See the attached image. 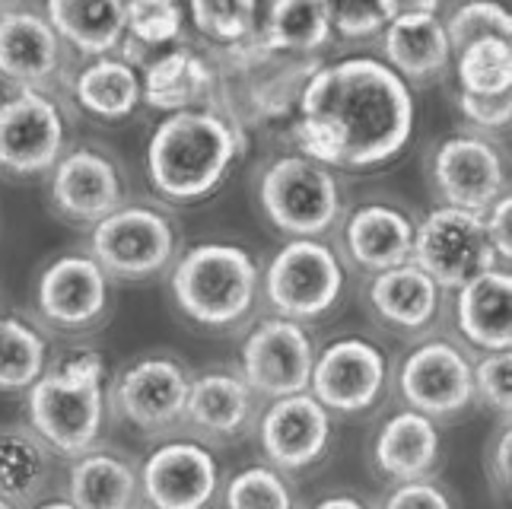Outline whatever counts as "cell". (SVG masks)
I'll list each match as a JSON object with an SVG mask.
<instances>
[{"label": "cell", "mask_w": 512, "mask_h": 509, "mask_svg": "<svg viewBox=\"0 0 512 509\" xmlns=\"http://www.w3.org/2000/svg\"><path fill=\"white\" fill-rule=\"evenodd\" d=\"M411 86L382 58L353 55L319 64L296 96V153L334 169H379L411 144Z\"/></svg>", "instance_id": "1"}, {"label": "cell", "mask_w": 512, "mask_h": 509, "mask_svg": "<svg viewBox=\"0 0 512 509\" xmlns=\"http://www.w3.org/2000/svg\"><path fill=\"white\" fill-rule=\"evenodd\" d=\"M245 150V128L223 109L166 115L147 144V179L163 201L198 204L217 195Z\"/></svg>", "instance_id": "2"}, {"label": "cell", "mask_w": 512, "mask_h": 509, "mask_svg": "<svg viewBox=\"0 0 512 509\" xmlns=\"http://www.w3.org/2000/svg\"><path fill=\"white\" fill-rule=\"evenodd\" d=\"M169 290L188 322L207 331H233L258 306L261 271L242 245L201 242L175 258Z\"/></svg>", "instance_id": "3"}, {"label": "cell", "mask_w": 512, "mask_h": 509, "mask_svg": "<svg viewBox=\"0 0 512 509\" xmlns=\"http://www.w3.org/2000/svg\"><path fill=\"white\" fill-rule=\"evenodd\" d=\"M105 363L96 350H80L48 366L29 389V430L51 449L80 459L93 452L105 427Z\"/></svg>", "instance_id": "4"}, {"label": "cell", "mask_w": 512, "mask_h": 509, "mask_svg": "<svg viewBox=\"0 0 512 509\" xmlns=\"http://www.w3.org/2000/svg\"><path fill=\"white\" fill-rule=\"evenodd\" d=\"M264 217L290 239H322L344 214L338 175L303 153H284L258 175Z\"/></svg>", "instance_id": "5"}, {"label": "cell", "mask_w": 512, "mask_h": 509, "mask_svg": "<svg viewBox=\"0 0 512 509\" xmlns=\"http://www.w3.org/2000/svg\"><path fill=\"white\" fill-rule=\"evenodd\" d=\"M261 290L280 319L315 322L344 300L347 268L322 239H290L261 274Z\"/></svg>", "instance_id": "6"}, {"label": "cell", "mask_w": 512, "mask_h": 509, "mask_svg": "<svg viewBox=\"0 0 512 509\" xmlns=\"http://www.w3.org/2000/svg\"><path fill=\"white\" fill-rule=\"evenodd\" d=\"M90 258L115 280H150L172 271L179 233L166 210L153 204H121L99 220L90 236Z\"/></svg>", "instance_id": "7"}, {"label": "cell", "mask_w": 512, "mask_h": 509, "mask_svg": "<svg viewBox=\"0 0 512 509\" xmlns=\"http://www.w3.org/2000/svg\"><path fill=\"white\" fill-rule=\"evenodd\" d=\"M411 265H417L443 293L458 290L490 268H506L490 249L481 214L443 204L414 226Z\"/></svg>", "instance_id": "8"}, {"label": "cell", "mask_w": 512, "mask_h": 509, "mask_svg": "<svg viewBox=\"0 0 512 509\" xmlns=\"http://www.w3.org/2000/svg\"><path fill=\"white\" fill-rule=\"evenodd\" d=\"M430 179L443 207L484 214L509 195L506 160L487 134L462 131L439 140L430 163Z\"/></svg>", "instance_id": "9"}, {"label": "cell", "mask_w": 512, "mask_h": 509, "mask_svg": "<svg viewBox=\"0 0 512 509\" xmlns=\"http://www.w3.org/2000/svg\"><path fill=\"white\" fill-rule=\"evenodd\" d=\"M191 373L179 354H144L115 379L112 405L128 427L156 436L185 420Z\"/></svg>", "instance_id": "10"}, {"label": "cell", "mask_w": 512, "mask_h": 509, "mask_svg": "<svg viewBox=\"0 0 512 509\" xmlns=\"http://www.w3.org/2000/svg\"><path fill=\"white\" fill-rule=\"evenodd\" d=\"M312 363L315 344L306 325L280 315L258 322L239 350V376L255 395L271 401L309 392Z\"/></svg>", "instance_id": "11"}, {"label": "cell", "mask_w": 512, "mask_h": 509, "mask_svg": "<svg viewBox=\"0 0 512 509\" xmlns=\"http://www.w3.org/2000/svg\"><path fill=\"white\" fill-rule=\"evenodd\" d=\"M388 385L385 350L360 335L331 341L315 350L309 395L328 414H363L376 408Z\"/></svg>", "instance_id": "12"}, {"label": "cell", "mask_w": 512, "mask_h": 509, "mask_svg": "<svg viewBox=\"0 0 512 509\" xmlns=\"http://www.w3.org/2000/svg\"><path fill=\"white\" fill-rule=\"evenodd\" d=\"M398 392L404 405L430 420L458 417L474 405V363L455 341L430 338L404 357Z\"/></svg>", "instance_id": "13"}, {"label": "cell", "mask_w": 512, "mask_h": 509, "mask_svg": "<svg viewBox=\"0 0 512 509\" xmlns=\"http://www.w3.org/2000/svg\"><path fill=\"white\" fill-rule=\"evenodd\" d=\"M67 121L48 93L23 90L0 102V169L45 175L64 156Z\"/></svg>", "instance_id": "14"}, {"label": "cell", "mask_w": 512, "mask_h": 509, "mask_svg": "<svg viewBox=\"0 0 512 509\" xmlns=\"http://www.w3.org/2000/svg\"><path fill=\"white\" fill-rule=\"evenodd\" d=\"M137 478L153 509H207L220 494V462L194 440H169L153 449Z\"/></svg>", "instance_id": "15"}, {"label": "cell", "mask_w": 512, "mask_h": 509, "mask_svg": "<svg viewBox=\"0 0 512 509\" xmlns=\"http://www.w3.org/2000/svg\"><path fill=\"white\" fill-rule=\"evenodd\" d=\"M112 303V280L90 255H61L39 274L35 306L51 328L83 331L102 322Z\"/></svg>", "instance_id": "16"}, {"label": "cell", "mask_w": 512, "mask_h": 509, "mask_svg": "<svg viewBox=\"0 0 512 509\" xmlns=\"http://www.w3.org/2000/svg\"><path fill=\"white\" fill-rule=\"evenodd\" d=\"M439 13H443V7L433 4V0L398 4V13L379 35L385 51L382 61L408 86L439 80L452 64V45Z\"/></svg>", "instance_id": "17"}, {"label": "cell", "mask_w": 512, "mask_h": 509, "mask_svg": "<svg viewBox=\"0 0 512 509\" xmlns=\"http://www.w3.org/2000/svg\"><path fill=\"white\" fill-rule=\"evenodd\" d=\"M51 204L67 220L96 226L125 204V179L118 163L96 147L64 150L51 169Z\"/></svg>", "instance_id": "18"}, {"label": "cell", "mask_w": 512, "mask_h": 509, "mask_svg": "<svg viewBox=\"0 0 512 509\" xmlns=\"http://www.w3.org/2000/svg\"><path fill=\"white\" fill-rule=\"evenodd\" d=\"M258 440L271 468H312L325 459L331 446V414L309 392L277 398L258 420Z\"/></svg>", "instance_id": "19"}, {"label": "cell", "mask_w": 512, "mask_h": 509, "mask_svg": "<svg viewBox=\"0 0 512 509\" xmlns=\"http://www.w3.org/2000/svg\"><path fill=\"white\" fill-rule=\"evenodd\" d=\"M220 74L201 51L194 48H166L150 58L140 70V102L153 112H191L217 109Z\"/></svg>", "instance_id": "20"}, {"label": "cell", "mask_w": 512, "mask_h": 509, "mask_svg": "<svg viewBox=\"0 0 512 509\" xmlns=\"http://www.w3.org/2000/svg\"><path fill=\"white\" fill-rule=\"evenodd\" d=\"M61 39L45 13L4 10L0 13V77L23 90H39L58 74Z\"/></svg>", "instance_id": "21"}, {"label": "cell", "mask_w": 512, "mask_h": 509, "mask_svg": "<svg viewBox=\"0 0 512 509\" xmlns=\"http://www.w3.org/2000/svg\"><path fill=\"white\" fill-rule=\"evenodd\" d=\"M414 220L395 204H360L344 223V249L357 268L382 274L401 268L414 252Z\"/></svg>", "instance_id": "22"}, {"label": "cell", "mask_w": 512, "mask_h": 509, "mask_svg": "<svg viewBox=\"0 0 512 509\" xmlns=\"http://www.w3.org/2000/svg\"><path fill=\"white\" fill-rule=\"evenodd\" d=\"M443 290H439L433 280L423 274L417 265H401L392 271L373 274L366 290L369 309H373L376 319L392 328L395 335H423L430 331L443 312Z\"/></svg>", "instance_id": "23"}, {"label": "cell", "mask_w": 512, "mask_h": 509, "mask_svg": "<svg viewBox=\"0 0 512 509\" xmlns=\"http://www.w3.org/2000/svg\"><path fill=\"white\" fill-rule=\"evenodd\" d=\"M512 277L509 268H490L455 290V325L474 350L500 354L512 347Z\"/></svg>", "instance_id": "24"}, {"label": "cell", "mask_w": 512, "mask_h": 509, "mask_svg": "<svg viewBox=\"0 0 512 509\" xmlns=\"http://www.w3.org/2000/svg\"><path fill=\"white\" fill-rule=\"evenodd\" d=\"M255 398L258 395L236 370H207L191 376L185 424L204 433L207 440H239L255 424Z\"/></svg>", "instance_id": "25"}, {"label": "cell", "mask_w": 512, "mask_h": 509, "mask_svg": "<svg viewBox=\"0 0 512 509\" xmlns=\"http://www.w3.org/2000/svg\"><path fill=\"white\" fill-rule=\"evenodd\" d=\"M439 455H443V436H439L436 420L411 408L388 417L373 440V462L395 484L430 478L439 465Z\"/></svg>", "instance_id": "26"}, {"label": "cell", "mask_w": 512, "mask_h": 509, "mask_svg": "<svg viewBox=\"0 0 512 509\" xmlns=\"http://www.w3.org/2000/svg\"><path fill=\"white\" fill-rule=\"evenodd\" d=\"M45 20L61 42L93 61L118 55L128 39L125 4L118 0H51Z\"/></svg>", "instance_id": "27"}, {"label": "cell", "mask_w": 512, "mask_h": 509, "mask_svg": "<svg viewBox=\"0 0 512 509\" xmlns=\"http://www.w3.org/2000/svg\"><path fill=\"white\" fill-rule=\"evenodd\" d=\"M334 42L331 4H303V0H280L261 16L258 45L271 55L309 58L322 55Z\"/></svg>", "instance_id": "28"}, {"label": "cell", "mask_w": 512, "mask_h": 509, "mask_svg": "<svg viewBox=\"0 0 512 509\" xmlns=\"http://www.w3.org/2000/svg\"><path fill=\"white\" fill-rule=\"evenodd\" d=\"M137 494V471L115 452L93 449L70 465L67 503H74V509H134Z\"/></svg>", "instance_id": "29"}, {"label": "cell", "mask_w": 512, "mask_h": 509, "mask_svg": "<svg viewBox=\"0 0 512 509\" xmlns=\"http://www.w3.org/2000/svg\"><path fill=\"white\" fill-rule=\"evenodd\" d=\"M74 99L93 118H128L140 105V70L125 55L96 58L74 77Z\"/></svg>", "instance_id": "30"}, {"label": "cell", "mask_w": 512, "mask_h": 509, "mask_svg": "<svg viewBox=\"0 0 512 509\" xmlns=\"http://www.w3.org/2000/svg\"><path fill=\"white\" fill-rule=\"evenodd\" d=\"M51 478V449L29 427H0V500L23 506L42 494Z\"/></svg>", "instance_id": "31"}, {"label": "cell", "mask_w": 512, "mask_h": 509, "mask_svg": "<svg viewBox=\"0 0 512 509\" xmlns=\"http://www.w3.org/2000/svg\"><path fill=\"white\" fill-rule=\"evenodd\" d=\"M458 93L468 96H512V45L487 35L452 55Z\"/></svg>", "instance_id": "32"}, {"label": "cell", "mask_w": 512, "mask_h": 509, "mask_svg": "<svg viewBox=\"0 0 512 509\" xmlns=\"http://www.w3.org/2000/svg\"><path fill=\"white\" fill-rule=\"evenodd\" d=\"M48 370V341L13 315H0V389L29 392Z\"/></svg>", "instance_id": "33"}, {"label": "cell", "mask_w": 512, "mask_h": 509, "mask_svg": "<svg viewBox=\"0 0 512 509\" xmlns=\"http://www.w3.org/2000/svg\"><path fill=\"white\" fill-rule=\"evenodd\" d=\"M185 13L194 29L217 45L242 48L258 39L261 7L252 0H194Z\"/></svg>", "instance_id": "34"}, {"label": "cell", "mask_w": 512, "mask_h": 509, "mask_svg": "<svg viewBox=\"0 0 512 509\" xmlns=\"http://www.w3.org/2000/svg\"><path fill=\"white\" fill-rule=\"evenodd\" d=\"M185 7L172 0H131L125 4V23L128 39L125 48H144V51H166L172 42L182 39L185 29ZM121 48V55H125Z\"/></svg>", "instance_id": "35"}, {"label": "cell", "mask_w": 512, "mask_h": 509, "mask_svg": "<svg viewBox=\"0 0 512 509\" xmlns=\"http://www.w3.org/2000/svg\"><path fill=\"white\" fill-rule=\"evenodd\" d=\"M223 506L226 509H299L284 471H277L271 465H249L239 475L229 478Z\"/></svg>", "instance_id": "36"}, {"label": "cell", "mask_w": 512, "mask_h": 509, "mask_svg": "<svg viewBox=\"0 0 512 509\" xmlns=\"http://www.w3.org/2000/svg\"><path fill=\"white\" fill-rule=\"evenodd\" d=\"M446 35L452 45V55L462 51L465 45L487 39V35H497V39H509L512 35V16L506 7L490 4V0H478V4H462L455 7L446 20Z\"/></svg>", "instance_id": "37"}, {"label": "cell", "mask_w": 512, "mask_h": 509, "mask_svg": "<svg viewBox=\"0 0 512 509\" xmlns=\"http://www.w3.org/2000/svg\"><path fill=\"white\" fill-rule=\"evenodd\" d=\"M512 354L500 350V354H484L474 363V401H484L503 424L512 411Z\"/></svg>", "instance_id": "38"}, {"label": "cell", "mask_w": 512, "mask_h": 509, "mask_svg": "<svg viewBox=\"0 0 512 509\" xmlns=\"http://www.w3.org/2000/svg\"><path fill=\"white\" fill-rule=\"evenodd\" d=\"M395 13H398V4H392V0L331 7V29L334 35H341L347 42H369V39H379Z\"/></svg>", "instance_id": "39"}, {"label": "cell", "mask_w": 512, "mask_h": 509, "mask_svg": "<svg viewBox=\"0 0 512 509\" xmlns=\"http://www.w3.org/2000/svg\"><path fill=\"white\" fill-rule=\"evenodd\" d=\"M458 112L468 125L484 134V131H506L512 121V96H468L458 93Z\"/></svg>", "instance_id": "40"}, {"label": "cell", "mask_w": 512, "mask_h": 509, "mask_svg": "<svg viewBox=\"0 0 512 509\" xmlns=\"http://www.w3.org/2000/svg\"><path fill=\"white\" fill-rule=\"evenodd\" d=\"M382 509H455V500L449 497V490L443 484H436L433 478L398 484L392 494L385 497Z\"/></svg>", "instance_id": "41"}, {"label": "cell", "mask_w": 512, "mask_h": 509, "mask_svg": "<svg viewBox=\"0 0 512 509\" xmlns=\"http://www.w3.org/2000/svg\"><path fill=\"white\" fill-rule=\"evenodd\" d=\"M484 233L493 255H497L500 265L509 268V255H512V195H503L493 207H487L484 214Z\"/></svg>", "instance_id": "42"}, {"label": "cell", "mask_w": 512, "mask_h": 509, "mask_svg": "<svg viewBox=\"0 0 512 509\" xmlns=\"http://www.w3.org/2000/svg\"><path fill=\"white\" fill-rule=\"evenodd\" d=\"M509 452H512V430H509V420H506V424H500L497 436H493V443L487 449V478L500 497H509V481H512Z\"/></svg>", "instance_id": "43"}, {"label": "cell", "mask_w": 512, "mask_h": 509, "mask_svg": "<svg viewBox=\"0 0 512 509\" xmlns=\"http://www.w3.org/2000/svg\"><path fill=\"white\" fill-rule=\"evenodd\" d=\"M312 509H373V506H366L360 497H353V494H334V497L319 500Z\"/></svg>", "instance_id": "44"}, {"label": "cell", "mask_w": 512, "mask_h": 509, "mask_svg": "<svg viewBox=\"0 0 512 509\" xmlns=\"http://www.w3.org/2000/svg\"><path fill=\"white\" fill-rule=\"evenodd\" d=\"M39 509H74V503H67V500H51V503H42Z\"/></svg>", "instance_id": "45"}, {"label": "cell", "mask_w": 512, "mask_h": 509, "mask_svg": "<svg viewBox=\"0 0 512 509\" xmlns=\"http://www.w3.org/2000/svg\"><path fill=\"white\" fill-rule=\"evenodd\" d=\"M0 509H16V506H10V503H4V500H0Z\"/></svg>", "instance_id": "46"}]
</instances>
